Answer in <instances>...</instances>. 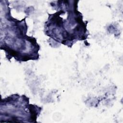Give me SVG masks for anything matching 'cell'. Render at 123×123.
I'll return each mask as SVG.
<instances>
[{
  "label": "cell",
  "mask_w": 123,
  "mask_h": 123,
  "mask_svg": "<svg viewBox=\"0 0 123 123\" xmlns=\"http://www.w3.org/2000/svg\"><path fill=\"white\" fill-rule=\"evenodd\" d=\"M79 0H56L50 5L57 12L49 15L45 24L46 34L56 41L71 47L78 40L87 37L86 25L78 11Z\"/></svg>",
  "instance_id": "obj_1"
},
{
  "label": "cell",
  "mask_w": 123,
  "mask_h": 123,
  "mask_svg": "<svg viewBox=\"0 0 123 123\" xmlns=\"http://www.w3.org/2000/svg\"><path fill=\"white\" fill-rule=\"evenodd\" d=\"M4 28L3 40H1V49H3L7 59L13 57L16 61L26 62L39 58V46L35 38L26 35L27 26L25 18L18 20L11 14L8 1L4 0Z\"/></svg>",
  "instance_id": "obj_2"
}]
</instances>
